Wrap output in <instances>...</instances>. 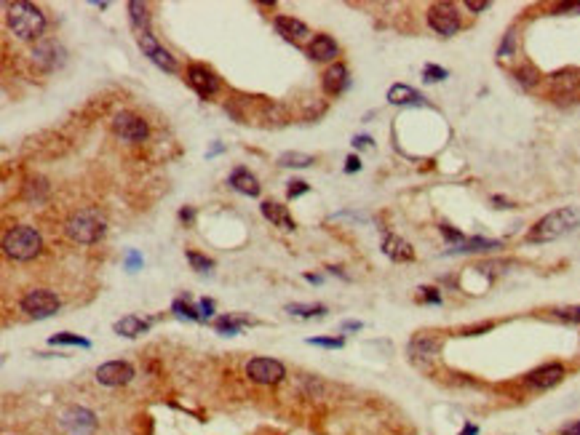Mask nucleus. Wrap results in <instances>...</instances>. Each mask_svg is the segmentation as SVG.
Masks as SVG:
<instances>
[{
	"instance_id": "1",
	"label": "nucleus",
	"mask_w": 580,
	"mask_h": 435,
	"mask_svg": "<svg viewBox=\"0 0 580 435\" xmlns=\"http://www.w3.org/2000/svg\"><path fill=\"white\" fill-rule=\"evenodd\" d=\"M8 11V27L11 32L21 40H35L43 35L46 30V17L38 6L27 3V0H17V3H8L6 6Z\"/></svg>"
},
{
	"instance_id": "2",
	"label": "nucleus",
	"mask_w": 580,
	"mask_h": 435,
	"mask_svg": "<svg viewBox=\"0 0 580 435\" xmlns=\"http://www.w3.org/2000/svg\"><path fill=\"white\" fill-rule=\"evenodd\" d=\"M575 227H578V214L572 209H559V211H551L543 219H538L530 227L527 240L530 243H551V240H559L561 235H567Z\"/></svg>"
},
{
	"instance_id": "3",
	"label": "nucleus",
	"mask_w": 580,
	"mask_h": 435,
	"mask_svg": "<svg viewBox=\"0 0 580 435\" xmlns=\"http://www.w3.org/2000/svg\"><path fill=\"white\" fill-rule=\"evenodd\" d=\"M3 249H6L8 257L17 259V262H30V259H35L40 254L43 240H40V233L35 227L21 224V227H14L11 233H6Z\"/></svg>"
},
{
	"instance_id": "4",
	"label": "nucleus",
	"mask_w": 580,
	"mask_h": 435,
	"mask_svg": "<svg viewBox=\"0 0 580 435\" xmlns=\"http://www.w3.org/2000/svg\"><path fill=\"white\" fill-rule=\"evenodd\" d=\"M64 230L75 243H97L104 235V219L100 211H78L67 219Z\"/></svg>"
},
{
	"instance_id": "5",
	"label": "nucleus",
	"mask_w": 580,
	"mask_h": 435,
	"mask_svg": "<svg viewBox=\"0 0 580 435\" xmlns=\"http://www.w3.org/2000/svg\"><path fill=\"white\" fill-rule=\"evenodd\" d=\"M428 24L433 32H439L444 38H452L460 30V14L452 3H433L428 8Z\"/></svg>"
},
{
	"instance_id": "6",
	"label": "nucleus",
	"mask_w": 580,
	"mask_h": 435,
	"mask_svg": "<svg viewBox=\"0 0 580 435\" xmlns=\"http://www.w3.org/2000/svg\"><path fill=\"white\" fill-rule=\"evenodd\" d=\"M59 297L57 294H51V291H46V289H35V291H27L24 297H21V310L27 313L30 318H51L57 316V310H59Z\"/></svg>"
},
{
	"instance_id": "7",
	"label": "nucleus",
	"mask_w": 580,
	"mask_h": 435,
	"mask_svg": "<svg viewBox=\"0 0 580 435\" xmlns=\"http://www.w3.org/2000/svg\"><path fill=\"white\" fill-rule=\"evenodd\" d=\"M246 376L257 385H279L286 376V369L276 358H252L246 363Z\"/></svg>"
},
{
	"instance_id": "8",
	"label": "nucleus",
	"mask_w": 580,
	"mask_h": 435,
	"mask_svg": "<svg viewBox=\"0 0 580 435\" xmlns=\"http://www.w3.org/2000/svg\"><path fill=\"white\" fill-rule=\"evenodd\" d=\"M564 376H567V369L561 363H543L524 376V385L532 390H551V387L561 385Z\"/></svg>"
},
{
	"instance_id": "9",
	"label": "nucleus",
	"mask_w": 580,
	"mask_h": 435,
	"mask_svg": "<svg viewBox=\"0 0 580 435\" xmlns=\"http://www.w3.org/2000/svg\"><path fill=\"white\" fill-rule=\"evenodd\" d=\"M134 379V366L126 360H107L97 369V382L104 387H120Z\"/></svg>"
},
{
	"instance_id": "10",
	"label": "nucleus",
	"mask_w": 580,
	"mask_h": 435,
	"mask_svg": "<svg viewBox=\"0 0 580 435\" xmlns=\"http://www.w3.org/2000/svg\"><path fill=\"white\" fill-rule=\"evenodd\" d=\"M187 83L198 97H214L220 91V78L206 67V64H190L187 67Z\"/></svg>"
},
{
	"instance_id": "11",
	"label": "nucleus",
	"mask_w": 580,
	"mask_h": 435,
	"mask_svg": "<svg viewBox=\"0 0 580 435\" xmlns=\"http://www.w3.org/2000/svg\"><path fill=\"white\" fill-rule=\"evenodd\" d=\"M137 43H140L142 54L153 61V64H158L160 70H166V72H177V61H174V57H171L166 48H160L153 32H142V35H137Z\"/></svg>"
},
{
	"instance_id": "12",
	"label": "nucleus",
	"mask_w": 580,
	"mask_h": 435,
	"mask_svg": "<svg viewBox=\"0 0 580 435\" xmlns=\"http://www.w3.org/2000/svg\"><path fill=\"white\" fill-rule=\"evenodd\" d=\"M62 427L75 435H86L91 430H97V414L91 409H83V406H70L62 414Z\"/></svg>"
},
{
	"instance_id": "13",
	"label": "nucleus",
	"mask_w": 580,
	"mask_h": 435,
	"mask_svg": "<svg viewBox=\"0 0 580 435\" xmlns=\"http://www.w3.org/2000/svg\"><path fill=\"white\" fill-rule=\"evenodd\" d=\"M113 128L126 142H144L147 139V123L134 113H118L113 118Z\"/></svg>"
},
{
	"instance_id": "14",
	"label": "nucleus",
	"mask_w": 580,
	"mask_h": 435,
	"mask_svg": "<svg viewBox=\"0 0 580 435\" xmlns=\"http://www.w3.org/2000/svg\"><path fill=\"white\" fill-rule=\"evenodd\" d=\"M64 57L67 54H64L62 43H57V40H40L38 46H35V51H32V59L43 70H57V67H62Z\"/></svg>"
},
{
	"instance_id": "15",
	"label": "nucleus",
	"mask_w": 580,
	"mask_h": 435,
	"mask_svg": "<svg viewBox=\"0 0 580 435\" xmlns=\"http://www.w3.org/2000/svg\"><path fill=\"white\" fill-rule=\"evenodd\" d=\"M441 353V336L431 334V331H422V334L412 336L409 342V356L415 360H431Z\"/></svg>"
},
{
	"instance_id": "16",
	"label": "nucleus",
	"mask_w": 580,
	"mask_h": 435,
	"mask_svg": "<svg viewBox=\"0 0 580 435\" xmlns=\"http://www.w3.org/2000/svg\"><path fill=\"white\" fill-rule=\"evenodd\" d=\"M578 88H580V70H575V67H564V70L551 75V91L556 97H570Z\"/></svg>"
},
{
	"instance_id": "17",
	"label": "nucleus",
	"mask_w": 580,
	"mask_h": 435,
	"mask_svg": "<svg viewBox=\"0 0 580 435\" xmlns=\"http://www.w3.org/2000/svg\"><path fill=\"white\" fill-rule=\"evenodd\" d=\"M350 86V78H348V67L345 64H332L326 72H324V91L329 94V97H337V94H342L345 88Z\"/></svg>"
},
{
	"instance_id": "18",
	"label": "nucleus",
	"mask_w": 580,
	"mask_h": 435,
	"mask_svg": "<svg viewBox=\"0 0 580 435\" xmlns=\"http://www.w3.org/2000/svg\"><path fill=\"white\" fill-rule=\"evenodd\" d=\"M227 184L236 193H241V195H249V198H257L260 195V182H257L254 174H249V168H236L230 174V179H227Z\"/></svg>"
},
{
	"instance_id": "19",
	"label": "nucleus",
	"mask_w": 580,
	"mask_h": 435,
	"mask_svg": "<svg viewBox=\"0 0 580 435\" xmlns=\"http://www.w3.org/2000/svg\"><path fill=\"white\" fill-rule=\"evenodd\" d=\"M273 27H276L279 35H283L286 40H294V43L310 35L308 24H302V21L294 19V17H276V19H273Z\"/></svg>"
},
{
	"instance_id": "20",
	"label": "nucleus",
	"mask_w": 580,
	"mask_h": 435,
	"mask_svg": "<svg viewBox=\"0 0 580 435\" xmlns=\"http://www.w3.org/2000/svg\"><path fill=\"white\" fill-rule=\"evenodd\" d=\"M262 209V217L270 219L276 227H281V230H294V219H292V214H289V209L283 206V203H273V200H265L260 206Z\"/></svg>"
},
{
	"instance_id": "21",
	"label": "nucleus",
	"mask_w": 580,
	"mask_h": 435,
	"mask_svg": "<svg viewBox=\"0 0 580 435\" xmlns=\"http://www.w3.org/2000/svg\"><path fill=\"white\" fill-rule=\"evenodd\" d=\"M382 251H385V257H391L393 262H409V259H415L412 246L404 238H396V235H388L382 240Z\"/></svg>"
},
{
	"instance_id": "22",
	"label": "nucleus",
	"mask_w": 580,
	"mask_h": 435,
	"mask_svg": "<svg viewBox=\"0 0 580 435\" xmlns=\"http://www.w3.org/2000/svg\"><path fill=\"white\" fill-rule=\"evenodd\" d=\"M337 43H335V38H329V35H316L313 38V43H310V48H308V54H310V59L316 61H329L337 57Z\"/></svg>"
},
{
	"instance_id": "23",
	"label": "nucleus",
	"mask_w": 580,
	"mask_h": 435,
	"mask_svg": "<svg viewBox=\"0 0 580 435\" xmlns=\"http://www.w3.org/2000/svg\"><path fill=\"white\" fill-rule=\"evenodd\" d=\"M388 102H391V104H399V107H406V104H422V97L412 88V86L396 83V86H391V91H388Z\"/></svg>"
},
{
	"instance_id": "24",
	"label": "nucleus",
	"mask_w": 580,
	"mask_h": 435,
	"mask_svg": "<svg viewBox=\"0 0 580 435\" xmlns=\"http://www.w3.org/2000/svg\"><path fill=\"white\" fill-rule=\"evenodd\" d=\"M150 329V323L147 320H142V318L137 316H126L120 318L118 323H115V334L120 336H129V339H134V336H142L144 331Z\"/></svg>"
},
{
	"instance_id": "25",
	"label": "nucleus",
	"mask_w": 580,
	"mask_h": 435,
	"mask_svg": "<svg viewBox=\"0 0 580 435\" xmlns=\"http://www.w3.org/2000/svg\"><path fill=\"white\" fill-rule=\"evenodd\" d=\"M503 243L501 240H489V238H465L460 246L455 249V251H468V254H484V251H495V249H501Z\"/></svg>"
},
{
	"instance_id": "26",
	"label": "nucleus",
	"mask_w": 580,
	"mask_h": 435,
	"mask_svg": "<svg viewBox=\"0 0 580 435\" xmlns=\"http://www.w3.org/2000/svg\"><path fill=\"white\" fill-rule=\"evenodd\" d=\"M129 17H131V27L137 32H150V14H147V6L140 3V0H131L129 3Z\"/></svg>"
},
{
	"instance_id": "27",
	"label": "nucleus",
	"mask_w": 580,
	"mask_h": 435,
	"mask_svg": "<svg viewBox=\"0 0 580 435\" xmlns=\"http://www.w3.org/2000/svg\"><path fill=\"white\" fill-rule=\"evenodd\" d=\"M246 326V318L243 316H222L214 320V329L225 336H236Z\"/></svg>"
},
{
	"instance_id": "28",
	"label": "nucleus",
	"mask_w": 580,
	"mask_h": 435,
	"mask_svg": "<svg viewBox=\"0 0 580 435\" xmlns=\"http://www.w3.org/2000/svg\"><path fill=\"white\" fill-rule=\"evenodd\" d=\"M286 313L289 316H297V318H321L326 316V307L324 304H286Z\"/></svg>"
},
{
	"instance_id": "29",
	"label": "nucleus",
	"mask_w": 580,
	"mask_h": 435,
	"mask_svg": "<svg viewBox=\"0 0 580 435\" xmlns=\"http://www.w3.org/2000/svg\"><path fill=\"white\" fill-rule=\"evenodd\" d=\"M514 78L519 80V86H524V88H535L541 83V72L532 64H521L519 70L514 72Z\"/></svg>"
},
{
	"instance_id": "30",
	"label": "nucleus",
	"mask_w": 580,
	"mask_h": 435,
	"mask_svg": "<svg viewBox=\"0 0 580 435\" xmlns=\"http://www.w3.org/2000/svg\"><path fill=\"white\" fill-rule=\"evenodd\" d=\"M279 166H283V168H308V166H313V158L305 155V153H283L279 158Z\"/></svg>"
},
{
	"instance_id": "31",
	"label": "nucleus",
	"mask_w": 580,
	"mask_h": 435,
	"mask_svg": "<svg viewBox=\"0 0 580 435\" xmlns=\"http://www.w3.org/2000/svg\"><path fill=\"white\" fill-rule=\"evenodd\" d=\"M516 43H519V35H516V30L511 27V30L503 35V43H501V48H498V57H501V59H508V57H514V51H516Z\"/></svg>"
},
{
	"instance_id": "32",
	"label": "nucleus",
	"mask_w": 580,
	"mask_h": 435,
	"mask_svg": "<svg viewBox=\"0 0 580 435\" xmlns=\"http://www.w3.org/2000/svg\"><path fill=\"white\" fill-rule=\"evenodd\" d=\"M48 342H51V345H73V347H86V350L91 347V342H88V339H83V336H78V334H67V331H64V334H54Z\"/></svg>"
},
{
	"instance_id": "33",
	"label": "nucleus",
	"mask_w": 580,
	"mask_h": 435,
	"mask_svg": "<svg viewBox=\"0 0 580 435\" xmlns=\"http://www.w3.org/2000/svg\"><path fill=\"white\" fill-rule=\"evenodd\" d=\"M185 257H187V262L193 264V270H198V273H209V270L214 267V259L203 257V254H198V251H187Z\"/></svg>"
},
{
	"instance_id": "34",
	"label": "nucleus",
	"mask_w": 580,
	"mask_h": 435,
	"mask_svg": "<svg viewBox=\"0 0 580 435\" xmlns=\"http://www.w3.org/2000/svg\"><path fill=\"white\" fill-rule=\"evenodd\" d=\"M308 345H316V347H326V350H340L345 345L342 336H310Z\"/></svg>"
},
{
	"instance_id": "35",
	"label": "nucleus",
	"mask_w": 580,
	"mask_h": 435,
	"mask_svg": "<svg viewBox=\"0 0 580 435\" xmlns=\"http://www.w3.org/2000/svg\"><path fill=\"white\" fill-rule=\"evenodd\" d=\"M551 313H554V318H559V320H567V323H580V304L556 307V310H551Z\"/></svg>"
},
{
	"instance_id": "36",
	"label": "nucleus",
	"mask_w": 580,
	"mask_h": 435,
	"mask_svg": "<svg viewBox=\"0 0 580 435\" xmlns=\"http://www.w3.org/2000/svg\"><path fill=\"white\" fill-rule=\"evenodd\" d=\"M171 310L177 313L180 318H187V320H200V316L193 310V304H187L185 299H174V304H171Z\"/></svg>"
},
{
	"instance_id": "37",
	"label": "nucleus",
	"mask_w": 580,
	"mask_h": 435,
	"mask_svg": "<svg viewBox=\"0 0 580 435\" xmlns=\"http://www.w3.org/2000/svg\"><path fill=\"white\" fill-rule=\"evenodd\" d=\"M444 78H447V70L444 67H439V64H425V70H422V80L425 83H439Z\"/></svg>"
},
{
	"instance_id": "38",
	"label": "nucleus",
	"mask_w": 580,
	"mask_h": 435,
	"mask_svg": "<svg viewBox=\"0 0 580 435\" xmlns=\"http://www.w3.org/2000/svg\"><path fill=\"white\" fill-rule=\"evenodd\" d=\"M441 235L447 238L449 243H458V246H460L462 240H465V235H462L460 230H455V227H449V224H441Z\"/></svg>"
},
{
	"instance_id": "39",
	"label": "nucleus",
	"mask_w": 580,
	"mask_h": 435,
	"mask_svg": "<svg viewBox=\"0 0 580 435\" xmlns=\"http://www.w3.org/2000/svg\"><path fill=\"white\" fill-rule=\"evenodd\" d=\"M308 190H310V187L297 179V182H289V190H286V193H289V198H300V195H305Z\"/></svg>"
},
{
	"instance_id": "40",
	"label": "nucleus",
	"mask_w": 580,
	"mask_h": 435,
	"mask_svg": "<svg viewBox=\"0 0 580 435\" xmlns=\"http://www.w3.org/2000/svg\"><path fill=\"white\" fill-rule=\"evenodd\" d=\"M420 299L422 302H428V304H441V294L436 291V289H420Z\"/></svg>"
},
{
	"instance_id": "41",
	"label": "nucleus",
	"mask_w": 580,
	"mask_h": 435,
	"mask_svg": "<svg viewBox=\"0 0 580 435\" xmlns=\"http://www.w3.org/2000/svg\"><path fill=\"white\" fill-rule=\"evenodd\" d=\"M198 316H200V320H206V318L214 316V302H212V299H200L198 302Z\"/></svg>"
},
{
	"instance_id": "42",
	"label": "nucleus",
	"mask_w": 580,
	"mask_h": 435,
	"mask_svg": "<svg viewBox=\"0 0 580 435\" xmlns=\"http://www.w3.org/2000/svg\"><path fill=\"white\" fill-rule=\"evenodd\" d=\"M140 264H142V257L137 251H129V254H126V270H129V273H134Z\"/></svg>"
},
{
	"instance_id": "43",
	"label": "nucleus",
	"mask_w": 580,
	"mask_h": 435,
	"mask_svg": "<svg viewBox=\"0 0 580 435\" xmlns=\"http://www.w3.org/2000/svg\"><path fill=\"white\" fill-rule=\"evenodd\" d=\"M580 14V3H561V6H556L554 8V14Z\"/></svg>"
},
{
	"instance_id": "44",
	"label": "nucleus",
	"mask_w": 580,
	"mask_h": 435,
	"mask_svg": "<svg viewBox=\"0 0 580 435\" xmlns=\"http://www.w3.org/2000/svg\"><path fill=\"white\" fill-rule=\"evenodd\" d=\"M559 435H580V419H575V422H567V425L559 430Z\"/></svg>"
},
{
	"instance_id": "45",
	"label": "nucleus",
	"mask_w": 580,
	"mask_h": 435,
	"mask_svg": "<svg viewBox=\"0 0 580 435\" xmlns=\"http://www.w3.org/2000/svg\"><path fill=\"white\" fill-rule=\"evenodd\" d=\"M465 6H468V11H474V14H479V11H487V8H489V3H487V0H468Z\"/></svg>"
},
{
	"instance_id": "46",
	"label": "nucleus",
	"mask_w": 580,
	"mask_h": 435,
	"mask_svg": "<svg viewBox=\"0 0 580 435\" xmlns=\"http://www.w3.org/2000/svg\"><path fill=\"white\" fill-rule=\"evenodd\" d=\"M180 219L185 222V224H193V222H196V209H190V206H187V209H182Z\"/></svg>"
},
{
	"instance_id": "47",
	"label": "nucleus",
	"mask_w": 580,
	"mask_h": 435,
	"mask_svg": "<svg viewBox=\"0 0 580 435\" xmlns=\"http://www.w3.org/2000/svg\"><path fill=\"white\" fill-rule=\"evenodd\" d=\"M361 168V160L356 158V155H350V158L345 160V171H348V174H353V171H359Z\"/></svg>"
},
{
	"instance_id": "48",
	"label": "nucleus",
	"mask_w": 580,
	"mask_h": 435,
	"mask_svg": "<svg viewBox=\"0 0 580 435\" xmlns=\"http://www.w3.org/2000/svg\"><path fill=\"white\" fill-rule=\"evenodd\" d=\"M361 329H364L361 320H345V323H342V331H361Z\"/></svg>"
},
{
	"instance_id": "49",
	"label": "nucleus",
	"mask_w": 580,
	"mask_h": 435,
	"mask_svg": "<svg viewBox=\"0 0 580 435\" xmlns=\"http://www.w3.org/2000/svg\"><path fill=\"white\" fill-rule=\"evenodd\" d=\"M353 147H372V139H369V137H356V139H353Z\"/></svg>"
},
{
	"instance_id": "50",
	"label": "nucleus",
	"mask_w": 580,
	"mask_h": 435,
	"mask_svg": "<svg viewBox=\"0 0 580 435\" xmlns=\"http://www.w3.org/2000/svg\"><path fill=\"white\" fill-rule=\"evenodd\" d=\"M460 435H479V427L476 425H465L460 430Z\"/></svg>"
},
{
	"instance_id": "51",
	"label": "nucleus",
	"mask_w": 580,
	"mask_h": 435,
	"mask_svg": "<svg viewBox=\"0 0 580 435\" xmlns=\"http://www.w3.org/2000/svg\"><path fill=\"white\" fill-rule=\"evenodd\" d=\"M305 280H310V283H316V286H319L324 278H321V276H313V273H305Z\"/></svg>"
},
{
	"instance_id": "52",
	"label": "nucleus",
	"mask_w": 580,
	"mask_h": 435,
	"mask_svg": "<svg viewBox=\"0 0 580 435\" xmlns=\"http://www.w3.org/2000/svg\"><path fill=\"white\" fill-rule=\"evenodd\" d=\"M492 203H498V209H508V206H511L508 200H503V198H492Z\"/></svg>"
},
{
	"instance_id": "53",
	"label": "nucleus",
	"mask_w": 580,
	"mask_h": 435,
	"mask_svg": "<svg viewBox=\"0 0 580 435\" xmlns=\"http://www.w3.org/2000/svg\"><path fill=\"white\" fill-rule=\"evenodd\" d=\"M217 153H222V144H214V147L209 150V158H212V155H217Z\"/></svg>"
}]
</instances>
